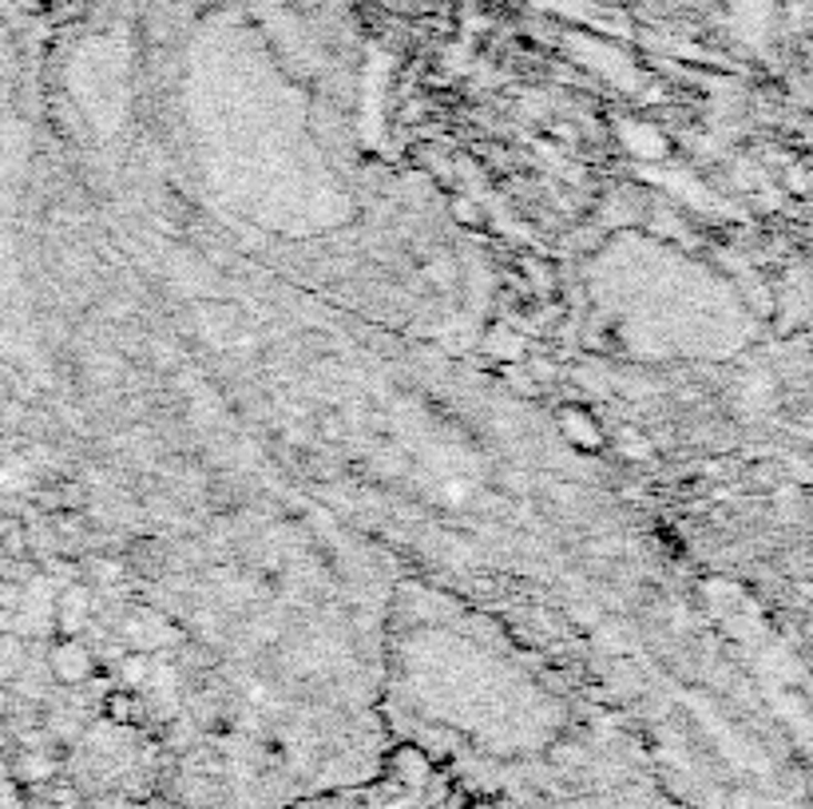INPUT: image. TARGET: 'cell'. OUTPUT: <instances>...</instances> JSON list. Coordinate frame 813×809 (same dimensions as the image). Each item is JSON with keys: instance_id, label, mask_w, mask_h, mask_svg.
<instances>
[{"instance_id": "1", "label": "cell", "mask_w": 813, "mask_h": 809, "mask_svg": "<svg viewBox=\"0 0 813 809\" xmlns=\"http://www.w3.org/2000/svg\"><path fill=\"white\" fill-rule=\"evenodd\" d=\"M48 678L60 686H84L92 675H100V666H95V655L92 647H88L80 635H68V639H56L52 647H48Z\"/></svg>"}, {"instance_id": "2", "label": "cell", "mask_w": 813, "mask_h": 809, "mask_svg": "<svg viewBox=\"0 0 813 809\" xmlns=\"http://www.w3.org/2000/svg\"><path fill=\"white\" fill-rule=\"evenodd\" d=\"M52 623L60 628V639L80 635L92 623V588L88 583H68L52 603Z\"/></svg>"}, {"instance_id": "3", "label": "cell", "mask_w": 813, "mask_h": 809, "mask_svg": "<svg viewBox=\"0 0 813 809\" xmlns=\"http://www.w3.org/2000/svg\"><path fill=\"white\" fill-rule=\"evenodd\" d=\"M60 770V754L56 750H12V778L20 786H48Z\"/></svg>"}, {"instance_id": "4", "label": "cell", "mask_w": 813, "mask_h": 809, "mask_svg": "<svg viewBox=\"0 0 813 809\" xmlns=\"http://www.w3.org/2000/svg\"><path fill=\"white\" fill-rule=\"evenodd\" d=\"M104 714H107V723L115 726H140L143 723V714H147V698L140 695V691H107L104 695Z\"/></svg>"}, {"instance_id": "5", "label": "cell", "mask_w": 813, "mask_h": 809, "mask_svg": "<svg viewBox=\"0 0 813 809\" xmlns=\"http://www.w3.org/2000/svg\"><path fill=\"white\" fill-rule=\"evenodd\" d=\"M152 666H155V655H147V651H127V655L112 666V675L120 678L123 691H143L147 678H152Z\"/></svg>"}, {"instance_id": "6", "label": "cell", "mask_w": 813, "mask_h": 809, "mask_svg": "<svg viewBox=\"0 0 813 809\" xmlns=\"http://www.w3.org/2000/svg\"><path fill=\"white\" fill-rule=\"evenodd\" d=\"M40 790H44V801L52 809H84V794H80L76 781L52 778L48 786H40Z\"/></svg>"}, {"instance_id": "7", "label": "cell", "mask_w": 813, "mask_h": 809, "mask_svg": "<svg viewBox=\"0 0 813 809\" xmlns=\"http://www.w3.org/2000/svg\"><path fill=\"white\" fill-rule=\"evenodd\" d=\"M313 433L333 445V440H346L350 425H346V417H341L338 409H318V413H313Z\"/></svg>"}, {"instance_id": "8", "label": "cell", "mask_w": 813, "mask_h": 809, "mask_svg": "<svg viewBox=\"0 0 813 809\" xmlns=\"http://www.w3.org/2000/svg\"><path fill=\"white\" fill-rule=\"evenodd\" d=\"M782 480H785L782 465H750L747 468V485L758 488V492H774V488H782Z\"/></svg>"}, {"instance_id": "9", "label": "cell", "mask_w": 813, "mask_h": 809, "mask_svg": "<svg viewBox=\"0 0 813 809\" xmlns=\"http://www.w3.org/2000/svg\"><path fill=\"white\" fill-rule=\"evenodd\" d=\"M449 207H453L456 222H464V227H473V230H484V215H481V207H476L473 199H461V195H456Z\"/></svg>"}, {"instance_id": "10", "label": "cell", "mask_w": 813, "mask_h": 809, "mask_svg": "<svg viewBox=\"0 0 813 809\" xmlns=\"http://www.w3.org/2000/svg\"><path fill=\"white\" fill-rule=\"evenodd\" d=\"M782 187L790 190V195H805V190H810V175H805V163H790V167H785Z\"/></svg>"}]
</instances>
